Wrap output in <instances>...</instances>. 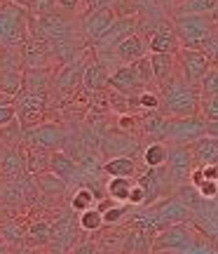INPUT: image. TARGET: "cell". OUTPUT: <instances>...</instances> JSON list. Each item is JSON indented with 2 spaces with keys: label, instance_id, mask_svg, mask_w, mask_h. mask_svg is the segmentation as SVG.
I'll use <instances>...</instances> for the list:
<instances>
[{
  "label": "cell",
  "instance_id": "52",
  "mask_svg": "<svg viewBox=\"0 0 218 254\" xmlns=\"http://www.w3.org/2000/svg\"><path fill=\"white\" fill-rule=\"evenodd\" d=\"M211 17H214V21H218V7H216V12H214V14H211Z\"/></svg>",
  "mask_w": 218,
  "mask_h": 254
},
{
  "label": "cell",
  "instance_id": "20",
  "mask_svg": "<svg viewBox=\"0 0 218 254\" xmlns=\"http://www.w3.org/2000/svg\"><path fill=\"white\" fill-rule=\"evenodd\" d=\"M110 75H113V73L106 68V64H101V62L87 64L85 80H82V90L87 92V94H99L103 87L110 85Z\"/></svg>",
  "mask_w": 218,
  "mask_h": 254
},
{
  "label": "cell",
  "instance_id": "50",
  "mask_svg": "<svg viewBox=\"0 0 218 254\" xmlns=\"http://www.w3.org/2000/svg\"><path fill=\"white\" fill-rule=\"evenodd\" d=\"M207 134L218 139V120H207Z\"/></svg>",
  "mask_w": 218,
  "mask_h": 254
},
{
  "label": "cell",
  "instance_id": "10",
  "mask_svg": "<svg viewBox=\"0 0 218 254\" xmlns=\"http://www.w3.org/2000/svg\"><path fill=\"white\" fill-rule=\"evenodd\" d=\"M110 87L118 92V94L127 97V99H134V97H138L143 90H148L145 82L141 80V75H138L134 64H125V66L115 68L113 75H110Z\"/></svg>",
  "mask_w": 218,
  "mask_h": 254
},
{
  "label": "cell",
  "instance_id": "49",
  "mask_svg": "<svg viewBox=\"0 0 218 254\" xmlns=\"http://www.w3.org/2000/svg\"><path fill=\"white\" fill-rule=\"evenodd\" d=\"M56 5L61 9H66V12H71V9H75L80 5V0H56Z\"/></svg>",
  "mask_w": 218,
  "mask_h": 254
},
{
  "label": "cell",
  "instance_id": "33",
  "mask_svg": "<svg viewBox=\"0 0 218 254\" xmlns=\"http://www.w3.org/2000/svg\"><path fill=\"white\" fill-rule=\"evenodd\" d=\"M96 207V195H94V190L89 186H80V189H75L71 198V209L73 212H87V209Z\"/></svg>",
  "mask_w": 218,
  "mask_h": 254
},
{
  "label": "cell",
  "instance_id": "14",
  "mask_svg": "<svg viewBox=\"0 0 218 254\" xmlns=\"http://www.w3.org/2000/svg\"><path fill=\"white\" fill-rule=\"evenodd\" d=\"M136 26H138V21H136L134 14H131V17H118L115 21H113V26L108 28V33L101 38L99 43H94V45H96V52H99V55L113 52L125 38L134 36V28Z\"/></svg>",
  "mask_w": 218,
  "mask_h": 254
},
{
  "label": "cell",
  "instance_id": "55",
  "mask_svg": "<svg viewBox=\"0 0 218 254\" xmlns=\"http://www.w3.org/2000/svg\"><path fill=\"white\" fill-rule=\"evenodd\" d=\"M183 2H185V0H181V5H183Z\"/></svg>",
  "mask_w": 218,
  "mask_h": 254
},
{
  "label": "cell",
  "instance_id": "53",
  "mask_svg": "<svg viewBox=\"0 0 218 254\" xmlns=\"http://www.w3.org/2000/svg\"><path fill=\"white\" fill-rule=\"evenodd\" d=\"M2 240H5V238H2V233H0V243H2Z\"/></svg>",
  "mask_w": 218,
  "mask_h": 254
},
{
  "label": "cell",
  "instance_id": "37",
  "mask_svg": "<svg viewBox=\"0 0 218 254\" xmlns=\"http://www.w3.org/2000/svg\"><path fill=\"white\" fill-rule=\"evenodd\" d=\"M136 99V104L141 106L143 111H148V113H153V111H160L162 109V99H160V94L157 92H150V90H143L138 97H134Z\"/></svg>",
  "mask_w": 218,
  "mask_h": 254
},
{
  "label": "cell",
  "instance_id": "8",
  "mask_svg": "<svg viewBox=\"0 0 218 254\" xmlns=\"http://www.w3.org/2000/svg\"><path fill=\"white\" fill-rule=\"evenodd\" d=\"M14 109H17V118L21 120V125L26 129L40 125L47 109L45 92H24V94H19L14 99Z\"/></svg>",
  "mask_w": 218,
  "mask_h": 254
},
{
  "label": "cell",
  "instance_id": "41",
  "mask_svg": "<svg viewBox=\"0 0 218 254\" xmlns=\"http://www.w3.org/2000/svg\"><path fill=\"white\" fill-rule=\"evenodd\" d=\"M200 113L207 120H218V94H209V97H202V106Z\"/></svg>",
  "mask_w": 218,
  "mask_h": 254
},
{
  "label": "cell",
  "instance_id": "57",
  "mask_svg": "<svg viewBox=\"0 0 218 254\" xmlns=\"http://www.w3.org/2000/svg\"><path fill=\"white\" fill-rule=\"evenodd\" d=\"M216 200H218V198H216Z\"/></svg>",
  "mask_w": 218,
  "mask_h": 254
},
{
  "label": "cell",
  "instance_id": "48",
  "mask_svg": "<svg viewBox=\"0 0 218 254\" xmlns=\"http://www.w3.org/2000/svg\"><path fill=\"white\" fill-rule=\"evenodd\" d=\"M134 123H136L134 116H120V129H122V132H125V129H131Z\"/></svg>",
  "mask_w": 218,
  "mask_h": 254
},
{
  "label": "cell",
  "instance_id": "3",
  "mask_svg": "<svg viewBox=\"0 0 218 254\" xmlns=\"http://www.w3.org/2000/svg\"><path fill=\"white\" fill-rule=\"evenodd\" d=\"M202 236V231L192 226V224H174V226L160 231L153 238V252H178V250H190L197 238Z\"/></svg>",
  "mask_w": 218,
  "mask_h": 254
},
{
  "label": "cell",
  "instance_id": "19",
  "mask_svg": "<svg viewBox=\"0 0 218 254\" xmlns=\"http://www.w3.org/2000/svg\"><path fill=\"white\" fill-rule=\"evenodd\" d=\"M113 52H115V57H118L122 64H136L138 59L148 57L150 50H148V45L143 43V38L138 36V33H134V36L125 38Z\"/></svg>",
  "mask_w": 218,
  "mask_h": 254
},
{
  "label": "cell",
  "instance_id": "38",
  "mask_svg": "<svg viewBox=\"0 0 218 254\" xmlns=\"http://www.w3.org/2000/svg\"><path fill=\"white\" fill-rule=\"evenodd\" d=\"M127 212H129L127 202H115L110 209L103 212V224H106V226H115V224H120L122 219L127 217Z\"/></svg>",
  "mask_w": 218,
  "mask_h": 254
},
{
  "label": "cell",
  "instance_id": "4",
  "mask_svg": "<svg viewBox=\"0 0 218 254\" xmlns=\"http://www.w3.org/2000/svg\"><path fill=\"white\" fill-rule=\"evenodd\" d=\"M207 136V118L188 116V118H172L169 132H167V144L169 146H192L197 139Z\"/></svg>",
  "mask_w": 218,
  "mask_h": 254
},
{
  "label": "cell",
  "instance_id": "45",
  "mask_svg": "<svg viewBox=\"0 0 218 254\" xmlns=\"http://www.w3.org/2000/svg\"><path fill=\"white\" fill-rule=\"evenodd\" d=\"M12 120H17V109H14V104H7L0 109V127L9 125Z\"/></svg>",
  "mask_w": 218,
  "mask_h": 254
},
{
  "label": "cell",
  "instance_id": "5",
  "mask_svg": "<svg viewBox=\"0 0 218 254\" xmlns=\"http://www.w3.org/2000/svg\"><path fill=\"white\" fill-rule=\"evenodd\" d=\"M176 62H178V73H181L190 85H197L204 80V75L211 71V59L204 50H190V47H181L178 55H176Z\"/></svg>",
  "mask_w": 218,
  "mask_h": 254
},
{
  "label": "cell",
  "instance_id": "15",
  "mask_svg": "<svg viewBox=\"0 0 218 254\" xmlns=\"http://www.w3.org/2000/svg\"><path fill=\"white\" fill-rule=\"evenodd\" d=\"M78 228L80 224L75 226V219L71 214H64V217L56 221L52 226V240H49V247L54 254H68L75 245V238H78Z\"/></svg>",
  "mask_w": 218,
  "mask_h": 254
},
{
  "label": "cell",
  "instance_id": "22",
  "mask_svg": "<svg viewBox=\"0 0 218 254\" xmlns=\"http://www.w3.org/2000/svg\"><path fill=\"white\" fill-rule=\"evenodd\" d=\"M169 123L172 118H167L162 111H153L141 120V129L145 136H150L153 141H167V132H169Z\"/></svg>",
  "mask_w": 218,
  "mask_h": 254
},
{
  "label": "cell",
  "instance_id": "42",
  "mask_svg": "<svg viewBox=\"0 0 218 254\" xmlns=\"http://www.w3.org/2000/svg\"><path fill=\"white\" fill-rule=\"evenodd\" d=\"M134 66H136L141 80L145 82V87H148V85H153V82H155V71H153V64H150V55L143 57V59H138Z\"/></svg>",
  "mask_w": 218,
  "mask_h": 254
},
{
  "label": "cell",
  "instance_id": "28",
  "mask_svg": "<svg viewBox=\"0 0 218 254\" xmlns=\"http://www.w3.org/2000/svg\"><path fill=\"white\" fill-rule=\"evenodd\" d=\"M103 172L108 177H127V179H131L134 174H138V167L134 158H113V160L103 163Z\"/></svg>",
  "mask_w": 218,
  "mask_h": 254
},
{
  "label": "cell",
  "instance_id": "34",
  "mask_svg": "<svg viewBox=\"0 0 218 254\" xmlns=\"http://www.w3.org/2000/svg\"><path fill=\"white\" fill-rule=\"evenodd\" d=\"M218 7V0H185L178 5L176 14H214Z\"/></svg>",
  "mask_w": 218,
  "mask_h": 254
},
{
  "label": "cell",
  "instance_id": "2",
  "mask_svg": "<svg viewBox=\"0 0 218 254\" xmlns=\"http://www.w3.org/2000/svg\"><path fill=\"white\" fill-rule=\"evenodd\" d=\"M174 28L181 40V47L202 50L214 36L216 21L211 14H174Z\"/></svg>",
  "mask_w": 218,
  "mask_h": 254
},
{
  "label": "cell",
  "instance_id": "40",
  "mask_svg": "<svg viewBox=\"0 0 218 254\" xmlns=\"http://www.w3.org/2000/svg\"><path fill=\"white\" fill-rule=\"evenodd\" d=\"M0 233H2V238L5 240H9V243H21V238L28 236V231H24V226H19V221H9V224H5V226L0 228Z\"/></svg>",
  "mask_w": 218,
  "mask_h": 254
},
{
  "label": "cell",
  "instance_id": "17",
  "mask_svg": "<svg viewBox=\"0 0 218 254\" xmlns=\"http://www.w3.org/2000/svg\"><path fill=\"white\" fill-rule=\"evenodd\" d=\"M148 50L150 55H178L181 40L176 36L174 24H162L160 28H155V33L148 40Z\"/></svg>",
  "mask_w": 218,
  "mask_h": 254
},
{
  "label": "cell",
  "instance_id": "32",
  "mask_svg": "<svg viewBox=\"0 0 218 254\" xmlns=\"http://www.w3.org/2000/svg\"><path fill=\"white\" fill-rule=\"evenodd\" d=\"M36 184L40 186V190H43V193H47V195H64L66 189H68V184H66L61 177H56L54 172L38 174Z\"/></svg>",
  "mask_w": 218,
  "mask_h": 254
},
{
  "label": "cell",
  "instance_id": "12",
  "mask_svg": "<svg viewBox=\"0 0 218 254\" xmlns=\"http://www.w3.org/2000/svg\"><path fill=\"white\" fill-rule=\"evenodd\" d=\"M138 151V141L127 132H108V134L101 139V153L106 160L113 158H134V153Z\"/></svg>",
  "mask_w": 218,
  "mask_h": 254
},
{
  "label": "cell",
  "instance_id": "26",
  "mask_svg": "<svg viewBox=\"0 0 218 254\" xmlns=\"http://www.w3.org/2000/svg\"><path fill=\"white\" fill-rule=\"evenodd\" d=\"M49 80H52L49 68H26L21 75V87L26 92H45Z\"/></svg>",
  "mask_w": 218,
  "mask_h": 254
},
{
  "label": "cell",
  "instance_id": "25",
  "mask_svg": "<svg viewBox=\"0 0 218 254\" xmlns=\"http://www.w3.org/2000/svg\"><path fill=\"white\" fill-rule=\"evenodd\" d=\"M49 172H54L56 177H61L68 184L73 177L80 174V170H78V163L66 151H54V153L49 155Z\"/></svg>",
  "mask_w": 218,
  "mask_h": 254
},
{
  "label": "cell",
  "instance_id": "35",
  "mask_svg": "<svg viewBox=\"0 0 218 254\" xmlns=\"http://www.w3.org/2000/svg\"><path fill=\"white\" fill-rule=\"evenodd\" d=\"M21 120H12L9 125L0 127V141H5L7 148H17L19 141H21V136H24V129H21Z\"/></svg>",
  "mask_w": 218,
  "mask_h": 254
},
{
  "label": "cell",
  "instance_id": "6",
  "mask_svg": "<svg viewBox=\"0 0 218 254\" xmlns=\"http://www.w3.org/2000/svg\"><path fill=\"white\" fill-rule=\"evenodd\" d=\"M197 167L195 155L190 146H169V160H167V172L172 177L174 186H185L190 184L192 170Z\"/></svg>",
  "mask_w": 218,
  "mask_h": 254
},
{
  "label": "cell",
  "instance_id": "31",
  "mask_svg": "<svg viewBox=\"0 0 218 254\" xmlns=\"http://www.w3.org/2000/svg\"><path fill=\"white\" fill-rule=\"evenodd\" d=\"M24 160H26V155L21 153L19 148H7L5 155H2V163H0V170L2 174H7V177H19V174H24Z\"/></svg>",
  "mask_w": 218,
  "mask_h": 254
},
{
  "label": "cell",
  "instance_id": "9",
  "mask_svg": "<svg viewBox=\"0 0 218 254\" xmlns=\"http://www.w3.org/2000/svg\"><path fill=\"white\" fill-rule=\"evenodd\" d=\"M26 139L31 141V146L43 148V151H61L66 144V132L61 125L54 123H40L36 127H28L26 129Z\"/></svg>",
  "mask_w": 218,
  "mask_h": 254
},
{
  "label": "cell",
  "instance_id": "46",
  "mask_svg": "<svg viewBox=\"0 0 218 254\" xmlns=\"http://www.w3.org/2000/svg\"><path fill=\"white\" fill-rule=\"evenodd\" d=\"M82 5H85L87 12H91V9H99V7H110V0H82Z\"/></svg>",
  "mask_w": 218,
  "mask_h": 254
},
{
  "label": "cell",
  "instance_id": "16",
  "mask_svg": "<svg viewBox=\"0 0 218 254\" xmlns=\"http://www.w3.org/2000/svg\"><path fill=\"white\" fill-rule=\"evenodd\" d=\"M24 31V12L17 5L0 9V43H17Z\"/></svg>",
  "mask_w": 218,
  "mask_h": 254
},
{
  "label": "cell",
  "instance_id": "43",
  "mask_svg": "<svg viewBox=\"0 0 218 254\" xmlns=\"http://www.w3.org/2000/svg\"><path fill=\"white\" fill-rule=\"evenodd\" d=\"M195 189L200 190V195L204 200H216L218 198V182H209V179H204V182L197 184Z\"/></svg>",
  "mask_w": 218,
  "mask_h": 254
},
{
  "label": "cell",
  "instance_id": "51",
  "mask_svg": "<svg viewBox=\"0 0 218 254\" xmlns=\"http://www.w3.org/2000/svg\"><path fill=\"white\" fill-rule=\"evenodd\" d=\"M7 104H14V99H12V94H7V92L0 90V109L2 106H7Z\"/></svg>",
  "mask_w": 218,
  "mask_h": 254
},
{
  "label": "cell",
  "instance_id": "56",
  "mask_svg": "<svg viewBox=\"0 0 218 254\" xmlns=\"http://www.w3.org/2000/svg\"><path fill=\"white\" fill-rule=\"evenodd\" d=\"M21 254H24V252H21Z\"/></svg>",
  "mask_w": 218,
  "mask_h": 254
},
{
  "label": "cell",
  "instance_id": "7",
  "mask_svg": "<svg viewBox=\"0 0 218 254\" xmlns=\"http://www.w3.org/2000/svg\"><path fill=\"white\" fill-rule=\"evenodd\" d=\"M155 212L157 221L162 224V228H169L174 224H192V209L176 195L157 200L155 205H148Z\"/></svg>",
  "mask_w": 218,
  "mask_h": 254
},
{
  "label": "cell",
  "instance_id": "29",
  "mask_svg": "<svg viewBox=\"0 0 218 254\" xmlns=\"http://www.w3.org/2000/svg\"><path fill=\"white\" fill-rule=\"evenodd\" d=\"M131 189H134V182L127 179V177H110L108 184H106V193H108V198L118 200V202H127V205H129Z\"/></svg>",
  "mask_w": 218,
  "mask_h": 254
},
{
  "label": "cell",
  "instance_id": "13",
  "mask_svg": "<svg viewBox=\"0 0 218 254\" xmlns=\"http://www.w3.org/2000/svg\"><path fill=\"white\" fill-rule=\"evenodd\" d=\"M40 36L52 40V43H64V40H73V26L71 21L61 14V12H49V14H40L36 19Z\"/></svg>",
  "mask_w": 218,
  "mask_h": 254
},
{
  "label": "cell",
  "instance_id": "18",
  "mask_svg": "<svg viewBox=\"0 0 218 254\" xmlns=\"http://www.w3.org/2000/svg\"><path fill=\"white\" fill-rule=\"evenodd\" d=\"M85 71H87V66H85V62H82V59L66 64L64 68L59 71V75L54 78L56 90L64 92V94H75V92L82 87V80H85Z\"/></svg>",
  "mask_w": 218,
  "mask_h": 254
},
{
  "label": "cell",
  "instance_id": "39",
  "mask_svg": "<svg viewBox=\"0 0 218 254\" xmlns=\"http://www.w3.org/2000/svg\"><path fill=\"white\" fill-rule=\"evenodd\" d=\"M200 92H202V97L218 94V66H211V71L204 75V80L200 82Z\"/></svg>",
  "mask_w": 218,
  "mask_h": 254
},
{
  "label": "cell",
  "instance_id": "44",
  "mask_svg": "<svg viewBox=\"0 0 218 254\" xmlns=\"http://www.w3.org/2000/svg\"><path fill=\"white\" fill-rule=\"evenodd\" d=\"M129 205L131 207H145L148 205V195H145V190L141 184H134V189H131V195H129Z\"/></svg>",
  "mask_w": 218,
  "mask_h": 254
},
{
  "label": "cell",
  "instance_id": "23",
  "mask_svg": "<svg viewBox=\"0 0 218 254\" xmlns=\"http://www.w3.org/2000/svg\"><path fill=\"white\" fill-rule=\"evenodd\" d=\"M150 64L155 71V85H167L174 75L178 73V62L176 55H150Z\"/></svg>",
  "mask_w": 218,
  "mask_h": 254
},
{
  "label": "cell",
  "instance_id": "11",
  "mask_svg": "<svg viewBox=\"0 0 218 254\" xmlns=\"http://www.w3.org/2000/svg\"><path fill=\"white\" fill-rule=\"evenodd\" d=\"M115 19H118V14L113 7H99L91 9V12H85L82 14V33L87 36V40L99 43L101 38L108 33V28L113 26Z\"/></svg>",
  "mask_w": 218,
  "mask_h": 254
},
{
  "label": "cell",
  "instance_id": "54",
  "mask_svg": "<svg viewBox=\"0 0 218 254\" xmlns=\"http://www.w3.org/2000/svg\"><path fill=\"white\" fill-rule=\"evenodd\" d=\"M0 214H2V205H0Z\"/></svg>",
  "mask_w": 218,
  "mask_h": 254
},
{
  "label": "cell",
  "instance_id": "47",
  "mask_svg": "<svg viewBox=\"0 0 218 254\" xmlns=\"http://www.w3.org/2000/svg\"><path fill=\"white\" fill-rule=\"evenodd\" d=\"M71 254H96V245H94V243H82V245H78Z\"/></svg>",
  "mask_w": 218,
  "mask_h": 254
},
{
  "label": "cell",
  "instance_id": "21",
  "mask_svg": "<svg viewBox=\"0 0 218 254\" xmlns=\"http://www.w3.org/2000/svg\"><path fill=\"white\" fill-rule=\"evenodd\" d=\"M0 200L21 205L24 200H31V184L24 177H9L7 182L0 186Z\"/></svg>",
  "mask_w": 218,
  "mask_h": 254
},
{
  "label": "cell",
  "instance_id": "30",
  "mask_svg": "<svg viewBox=\"0 0 218 254\" xmlns=\"http://www.w3.org/2000/svg\"><path fill=\"white\" fill-rule=\"evenodd\" d=\"M52 226L54 224H49V221H45V219H38V221H33L31 226H28V243L36 247H47L49 245V240H52Z\"/></svg>",
  "mask_w": 218,
  "mask_h": 254
},
{
  "label": "cell",
  "instance_id": "36",
  "mask_svg": "<svg viewBox=\"0 0 218 254\" xmlns=\"http://www.w3.org/2000/svg\"><path fill=\"white\" fill-rule=\"evenodd\" d=\"M78 224H80V228L87 231V233H94V231H99L101 226H106V224H103V214H101L96 207L82 212L80 217H78Z\"/></svg>",
  "mask_w": 218,
  "mask_h": 254
},
{
  "label": "cell",
  "instance_id": "27",
  "mask_svg": "<svg viewBox=\"0 0 218 254\" xmlns=\"http://www.w3.org/2000/svg\"><path fill=\"white\" fill-rule=\"evenodd\" d=\"M167 160H169V144H164V141H150L143 148V163L148 170L164 167Z\"/></svg>",
  "mask_w": 218,
  "mask_h": 254
},
{
  "label": "cell",
  "instance_id": "24",
  "mask_svg": "<svg viewBox=\"0 0 218 254\" xmlns=\"http://www.w3.org/2000/svg\"><path fill=\"white\" fill-rule=\"evenodd\" d=\"M197 165H218V139L216 136H202L190 146Z\"/></svg>",
  "mask_w": 218,
  "mask_h": 254
},
{
  "label": "cell",
  "instance_id": "1",
  "mask_svg": "<svg viewBox=\"0 0 218 254\" xmlns=\"http://www.w3.org/2000/svg\"><path fill=\"white\" fill-rule=\"evenodd\" d=\"M160 99H162L160 111L167 118H188L200 113L202 92L197 85H190L181 73H176L167 85L160 87Z\"/></svg>",
  "mask_w": 218,
  "mask_h": 254
}]
</instances>
